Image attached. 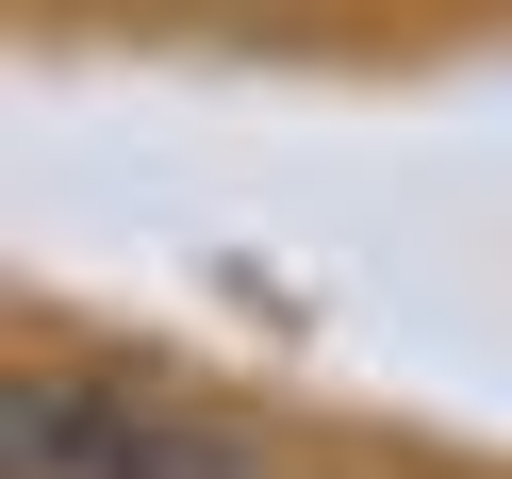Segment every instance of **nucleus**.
I'll return each mask as SVG.
<instances>
[{"label": "nucleus", "instance_id": "nucleus-1", "mask_svg": "<svg viewBox=\"0 0 512 479\" xmlns=\"http://www.w3.org/2000/svg\"><path fill=\"white\" fill-rule=\"evenodd\" d=\"M0 446H17V479H265L232 413L149 397V380H83V364L0 380Z\"/></svg>", "mask_w": 512, "mask_h": 479}]
</instances>
